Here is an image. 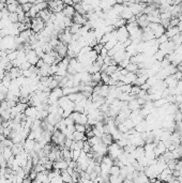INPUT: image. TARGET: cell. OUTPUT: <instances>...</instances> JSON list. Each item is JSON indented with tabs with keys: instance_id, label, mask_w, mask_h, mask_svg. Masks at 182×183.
<instances>
[{
	"instance_id": "484cf974",
	"label": "cell",
	"mask_w": 182,
	"mask_h": 183,
	"mask_svg": "<svg viewBox=\"0 0 182 183\" xmlns=\"http://www.w3.org/2000/svg\"><path fill=\"white\" fill-rule=\"evenodd\" d=\"M120 90L122 93H131L132 85H123L122 87H120Z\"/></svg>"
},
{
	"instance_id": "d590c367",
	"label": "cell",
	"mask_w": 182,
	"mask_h": 183,
	"mask_svg": "<svg viewBox=\"0 0 182 183\" xmlns=\"http://www.w3.org/2000/svg\"><path fill=\"white\" fill-rule=\"evenodd\" d=\"M5 138H7V137L4 136L3 134H0V142H3V141L5 140Z\"/></svg>"
},
{
	"instance_id": "83f0119b",
	"label": "cell",
	"mask_w": 182,
	"mask_h": 183,
	"mask_svg": "<svg viewBox=\"0 0 182 183\" xmlns=\"http://www.w3.org/2000/svg\"><path fill=\"white\" fill-rule=\"evenodd\" d=\"M21 7H23V11H24V12L25 13H28L30 11V10H31V8H32V7H33V4L31 3V2H27V3H25L24 4V5H21Z\"/></svg>"
},
{
	"instance_id": "f35d334b",
	"label": "cell",
	"mask_w": 182,
	"mask_h": 183,
	"mask_svg": "<svg viewBox=\"0 0 182 183\" xmlns=\"http://www.w3.org/2000/svg\"><path fill=\"white\" fill-rule=\"evenodd\" d=\"M5 183H13V181L11 179H7L5 180Z\"/></svg>"
},
{
	"instance_id": "d6a6232c",
	"label": "cell",
	"mask_w": 182,
	"mask_h": 183,
	"mask_svg": "<svg viewBox=\"0 0 182 183\" xmlns=\"http://www.w3.org/2000/svg\"><path fill=\"white\" fill-rule=\"evenodd\" d=\"M64 120V122H65V124H67V126H70V125H74V121H73L71 118H65Z\"/></svg>"
},
{
	"instance_id": "603a6c76",
	"label": "cell",
	"mask_w": 182,
	"mask_h": 183,
	"mask_svg": "<svg viewBox=\"0 0 182 183\" xmlns=\"http://www.w3.org/2000/svg\"><path fill=\"white\" fill-rule=\"evenodd\" d=\"M83 26H79V25H76V24H73L71 27H70V32L71 34H76L78 33V31L81 30V28Z\"/></svg>"
},
{
	"instance_id": "d4e9b609",
	"label": "cell",
	"mask_w": 182,
	"mask_h": 183,
	"mask_svg": "<svg viewBox=\"0 0 182 183\" xmlns=\"http://www.w3.org/2000/svg\"><path fill=\"white\" fill-rule=\"evenodd\" d=\"M81 151H83V152H85L86 154L89 153V152H91V151H92V148H91L90 144L88 142V140L84 141V148H83V150H81Z\"/></svg>"
},
{
	"instance_id": "8d00e7d4",
	"label": "cell",
	"mask_w": 182,
	"mask_h": 183,
	"mask_svg": "<svg viewBox=\"0 0 182 183\" xmlns=\"http://www.w3.org/2000/svg\"><path fill=\"white\" fill-rule=\"evenodd\" d=\"M3 150H4L3 144H2V142H0V154H2V152H3Z\"/></svg>"
},
{
	"instance_id": "74e56055",
	"label": "cell",
	"mask_w": 182,
	"mask_h": 183,
	"mask_svg": "<svg viewBox=\"0 0 182 183\" xmlns=\"http://www.w3.org/2000/svg\"><path fill=\"white\" fill-rule=\"evenodd\" d=\"M5 180H7L5 177H0V183H5Z\"/></svg>"
},
{
	"instance_id": "4316f807",
	"label": "cell",
	"mask_w": 182,
	"mask_h": 183,
	"mask_svg": "<svg viewBox=\"0 0 182 183\" xmlns=\"http://www.w3.org/2000/svg\"><path fill=\"white\" fill-rule=\"evenodd\" d=\"M75 131L79 133H86V125H83V124H75Z\"/></svg>"
},
{
	"instance_id": "ffe728a7",
	"label": "cell",
	"mask_w": 182,
	"mask_h": 183,
	"mask_svg": "<svg viewBox=\"0 0 182 183\" xmlns=\"http://www.w3.org/2000/svg\"><path fill=\"white\" fill-rule=\"evenodd\" d=\"M91 81L93 83H95V84H100L102 81V78H101V72L99 73H94L91 75Z\"/></svg>"
},
{
	"instance_id": "52a82bcc",
	"label": "cell",
	"mask_w": 182,
	"mask_h": 183,
	"mask_svg": "<svg viewBox=\"0 0 182 183\" xmlns=\"http://www.w3.org/2000/svg\"><path fill=\"white\" fill-rule=\"evenodd\" d=\"M9 74H10V77H11V79H16L18 77L23 76V71H21L19 68H14L13 67L10 71H9Z\"/></svg>"
},
{
	"instance_id": "3957f363",
	"label": "cell",
	"mask_w": 182,
	"mask_h": 183,
	"mask_svg": "<svg viewBox=\"0 0 182 183\" xmlns=\"http://www.w3.org/2000/svg\"><path fill=\"white\" fill-rule=\"evenodd\" d=\"M72 21H73V24H76V25H79V26H85L86 24L88 23V19H87L85 16H83V15H81V14H78V13L76 12L74 14Z\"/></svg>"
},
{
	"instance_id": "f546056e",
	"label": "cell",
	"mask_w": 182,
	"mask_h": 183,
	"mask_svg": "<svg viewBox=\"0 0 182 183\" xmlns=\"http://www.w3.org/2000/svg\"><path fill=\"white\" fill-rule=\"evenodd\" d=\"M2 144H3L4 147H8V148H12L13 146H14V142H13L12 139H10V138H5V140H4Z\"/></svg>"
},
{
	"instance_id": "f1b7e54d",
	"label": "cell",
	"mask_w": 182,
	"mask_h": 183,
	"mask_svg": "<svg viewBox=\"0 0 182 183\" xmlns=\"http://www.w3.org/2000/svg\"><path fill=\"white\" fill-rule=\"evenodd\" d=\"M63 24L65 26V28H70L73 25V21L72 18H68V17H64L63 18Z\"/></svg>"
},
{
	"instance_id": "e575fe53",
	"label": "cell",
	"mask_w": 182,
	"mask_h": 183,
	"mask_svg": "<svg viewBox=\"0 0 182 183\" xmlns=\"http://www.w3.org/2000/svg\"><path fill=\"white\" fill-rule=\"evenodd\" d=\"M44 64H45V63H44V61H43L42 59H40V60H39V62H38V63H37V65H35V67H37V68H38V69H41V68H42V67H43V65H44Z\"/></svg>"
},
{
	"instance_id": "ab89813d",
	"label": "cell",
	"mask_w": 182,
	"mask_h": 183,
	"mask_svg": "<svg viewBox=\"0 0 182 183\" xmlns=\"http://www.w3.org/2000/svg\"><path fill=\"white\" fill-rule=\"evenodd\" d=\"M31 183H41V182H40V181H38V180H33V181H32Z\"/></svg>"
},
{
	"instance_id": "2e32d148",
	"label": "cell",
	"mask_w": 182,
	"mask_h": 183,
	"mask_svg": "<svg viewBox=\"0 0 182 183\" xmlns=\"http://www.w3.org/2000/svg\"><path fill=\"white\" fill-rule=\"evenodd\" d=\"M88 123V116L86 115L85 112H83L81 114V117H79V119L77 121V123L75 124H83V125H87Z\"/></svg>"
},
{
	"instance_id": "1f68e13d",
	"label": "cell",
	"mask_w": 182,
	"mask_h": 183,
	"mask_svg": "<svg viewBox=\"0 0 182 183\" xmlns=\"http://www.w3.org/2000/svg\"><path fill=\"white\" fill-rule=\"evenodd\" d=\"M37 176H38V172H37V171L34 170V169H32V170H31V172H30L29 174V176H28V177H29L30 179L32 180V181H33V180H35L37 179Z\"/></svg>"
},
{
	"instance_id": "7402d4cb",
	"label": "cell",
	"mask_w": 182,
	"mask_h": 183,
	"mask_svg": "<svg viewBox=\"0 0 182 183\" xmlns=\"http://www.w3.org/2000/svg\"><path fill=\"white\" fill-rule=\"evenodd\" d=\"M9 21L12 24H16L18 23V14L17 13H10L9 14Z\"/></svg>"
},
{
	"instance_id": "4dcf8cb0",
	"label": "cell",
	"mask_w": 182,
	"mask_h": 183,
	"mask_svg": "<svg viewBox=\"0 0 182 183\" xmlns=\"http://www.w3.org/2000/svg\"><path fill=\"white\" fill-rule=\"evenodd\" d=\"M30 68H31V64H30L28 61H25V62L21 65V68L19 69H21V71H26V70H29Z\"/></svg>"
},
{
	"instance_id": "5bb4252c",
	"label": "cell",
	"mask_w": 182,
	"mask_h": 183,
	"mask_svg": "<svg viewBox=\"0 0 182 183\" xmlns=\"http://www.w3.org/2000/svg\"><path fill=\"white\" fill-rule=\"evenodd\" d=\"M74 9H75V12L78 13V14H81L83 16H85L86 15V11L84 7L81 5V2H77V3H74Z\"/></svg>"
},
{
	"instance_id": "4fadbf2b",
	"label": "cell",
	"mask_w": 182,
	"mask_h": 183,
	"mask_svg": "<svg viewBox=\"0 0 182 183\" xmlns=\"http://www.w3.org/2000/svg\"><path fill=\"white\" fill-rule=\"evenodd\" d=\"M60 177L61 179L63 181L64 183H73V180H72V176L69 174L67 170H62L61 174H60Z\"/></svg>"
},
{
	"instance_id": "60d3db41",
	"label": "cell",
	"mask_w": 182,
	"mask_h": 183,
	"mask_svg": "<svg viewBox=\"0 0 182 183\" xmlns=\"http://www.w3.org/2000/svg\"><path fill=\"white\" fill-rule=\"evenodd\" d=\"M0 105H1V103H0Z\"/></svg>"
},
{
	"instance_id": "e0dca14e",
	"label": "cell",
	"mask_w": 182,
	"mask_h": 183,
	"mask_svg": "<svg viewBox=\"0 0 182 183\" xmlns=\"http://www.w3.org/2000/svg\"><path fill=\"white\" fill-rule=\"evenodd\" d=\"M138 69H139V68H138V65H137V64L130 63L127 67V68H125V70H127L129 73H135V74H136V72L138 71Z\"/></svg>"
},
{
	"instance_id": "8fae6325",
	"label": "cell",
	"mask_w": 182,
	"mask_h": 183,
	"mask_svg": "<svg viewBox=\"0 0 182 183\" xmlns=\"http://www.w3.org/2000/svg\"><path fill=\"white\" fill-rule=\"evenodd\" d=\"M102 142L106 146H110L111 144H114V138L110 134H103V136L101 137Z\"/></svg>"
},
{
	"instance_id": "ac0fdd59",
	"label": "cell",
	"mask_w": 182,
	"mask_h": 183,
	"mask_svg": "<svg viewBox=\"0 0 182 183\" xmlns=\"http://www.w3.org/2000/svg\"><path fill=\"white\" fill-rule=\"evenodd\" d=\"M118 71V65H109V67H107V69H106L105 73L107 74V75H109V76H111L114 73H116Z\"/></svg>"
},
{
	"instance_id": "5b68a950",
	"label": "cell",
	"mask_w": 182,
	"mask_h": 183,
	"mask_svg": "<svg viewBox=\"0 0 182 183\" xmlns=\"http://www.w3.org/2000/svg\"><path fill=\"white\" fill-rule=\"evenodd\" d=\"M38 109L33 106H28L27 109L25 110V114L27 118H33V119H37V116H38Z\"/></svg>"
},
{
	"instance_id": "7c38bea8",
	"label": "cell",
	"mask_w": 182,
	"mask_h": 183,
	"mask_svg": "<svg viewBox=\"0 0 182 183\" xmlns=\"http://www.w3.org/2000/svg\"><path fill=\"white\" fill-rule=\"evenodd\" d=\"M42 60L44 61V63L48 64V65H53V64H55L56 58L53 57L51 54H44V56L42 57Z\"/></svg>"
},
{
	"instance_id": "ba28073f",
	"label": "cell",
	"mask_w": 182,
	"mask_h": 183,
	"mask_svg": "<svg viewBox=\"0 0 182 183\" xmlns=\"http://www.w3.org/2000/svg\"><path fill=\"white\" fill-rule=\"evenodd\" d=\"M68 167H69V163H67L64 160L54 162V169H58V170L62 171V170H67Z\"/></svg>"
},
{
	"instance_id": "6da1fadb",
	"label": "cell",
	"mask_w": 182,
	"mask_h": 183,
	"mask_svg": "<svg viewBox=\"0 0 182 183\" xmlns=\"http://www.w3.org/2000/svg\"><path fill=\"white\" fill-rule=\"evenodd\" d=\"M44 29H45V23L40 17L37 16L35 18L31 19V30L33 31V33H40Z\"/></svg>"
},
{
	"instance_id": "9a60e30c",
	"label": "cell",
	"mask_w": 182,
	"mask_h": 183,
	"mask_svg": "<svg viewBox=\"0 0 182 183\" xmlns=\"http://www.w3.org/2000/svg\"><path fill=\"white\" fill-rule=\"evenodd\" d=\"M2 154H3L4 158L8 161L9 158H11L12 156H14L12 153V148H8V147H4V150L3 152H2Z\"/></svg>"
},
{
	"instance_id": "9c48e42d",
	"label": "cell",
	"mask_w": 182,
	"mask_h": 183,
	"mask_svg": "<svg viewBox=\"0 0 182 183\" xmlns=\"http://www.w3.org/2000/svg\"><path fill=\"white\" fill-rule=\"evenodd\" d=\"M62 13H63L64 17H68V18H73L74 14H75V9H74V7L64 5V9H63V11H62Z\"/></svg>"
},
{
	"instance_id": "277c9868",
	"label": "cell",
	"mask_w": 182,
	"mask_h": 183,
	"mask_svg": "<svg viewBox=\"0 0 182 183\" xmlns=\"http://www.w3.org/2000/svg\"><path fill=\"white\" fill-rule=\"evenodd\" d=\"M55 51H57L58 56H60L61 58H65L67 57V53H68V45H64L62 43H60L59 45L55 48Z\"/></svg>"
},
{
	"instance_id": "44dd1931",
	"label": "cell",
	"mask_w": 182,
	"mask_h": 183,
	"mask_svg": "<svg viewBox=\"0 0 182 183\" xmlns=\"http://www.w3.org/2000/svg\"><path fill=\"white\" fill-rule=\"evenodd\" d=\"M109 175L110 176H116V177L120 176V167L116 166V165H113V167L110 168Z\"/></svg>"
},
{
	"instance_id": "d6986e66",
	"label": "cell",
	"mask_w": 182,
	"mask_h": 183,
	"mask_svg": "<svg viewBox=\"0 0 182 183\" xmlns=\"http://www.w3.org/2000/svg\"><path fill=\"white\" fill-rule=\"evenodd\" d=\"M17 56H18V51H12L11 53H9L8 56H7V58L10 62H12L14 60L17 59Z\"/></svg>"
},
{
	"instance_id": "30bf717a",
	"label": "cell",
	"mask_w": 182,
	"mask_h": 183,
	"mask_svg": "<svg viewBox=\"0 0 182 183\" xmlns=\"http://www.w3.org/2000/svg\"><path fill=\"white\" fill-rule=\"evenodd\" d=\"M99 95L102 96V98H107L108 94H109V86L107 85H102L100 87V90H99Z\"/></svg>"
},
{
	"instance_id": "8992f818",
	"label": "cell",
	"mask_w": 182,
	"mask_h": 183,
	"mask_svg": "<svg viewBox=\"0 0 182 183\" xmlns=\"http://www.w3.org/2000/svg\"><path fill=\"white\" fill-rule=\"evenodd\" d=\"M34 145H35V140H30V139H26L24 142V151L29 154L32 152L34 149Z\"/></svg>"
},
{
	"instance_id": "836d02e7",
	"label": "cell",
	"mask_w": 182,
	"mask_h": 183,
	"mask_svg": "<svg viewBox=\"0 0 182 183\" xmlns=\"http://www.w3.org/2000/svg\"><path fill=\"white\" fill-rule=\"evenodd\" d=\"M100 56H101V57H103V58H106V57L108 56V51L106 49L105 47H104V48H103V49L101 51V53H100Z\"/></svg>"
},
{
	"instance_id": "cb8c5ba5",
	"label": "cell",
	"mask_w": 182,
	"mask_h": 183,
	"mask_svg": "<svg viewBox=\"0 0 182 183\" xmlns=\"http://www.w3.org/2000/svg\"><path fill=\"white\" fill-rule=\"evenodd\" d=\"M81 154V151H78V150H72V151H71L72 161H74V162H77V160L79 158Z\"/></svg>"
},
{
	"instance_id": "7a4b0ae2",
	"label": "cell",
	"mask_w": 182,
	"mask_h": 183,
	"mask_svg": "<svg viewBox=\"0 0 182 183\" xmlns=\"http://www.w3.org/2000/svg\"><path fill=\"white\" fill-rule=\"evenodd\" d=\"M26 60L29 62L31 65H37V63L39 62V60H40V58L38 57V55H37V53L33 51V49H31V51H27L26 53Z\"/></svg>"
}]
</instances>
